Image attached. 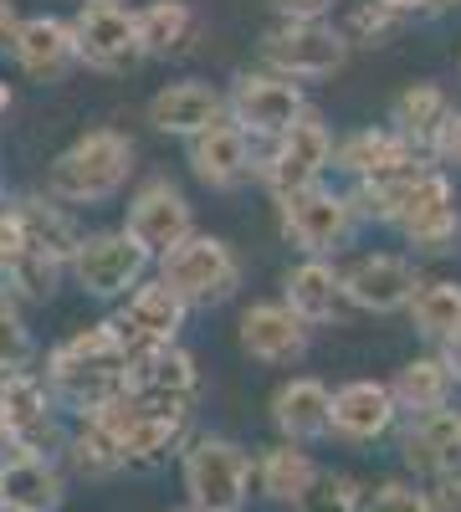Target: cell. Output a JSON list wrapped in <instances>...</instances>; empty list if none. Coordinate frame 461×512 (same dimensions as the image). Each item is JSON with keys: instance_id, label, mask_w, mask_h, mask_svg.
Masks as SVG:
<instances>
[{"instance_id": "cell-1", "label": "cell", "mask_w": 461, "mask_h": 512, "mask_svg": "<svg viewBox=\"0 0 461 512\" xmlns=\"http://www.w3.org/2000/svg\"><path fill=\"white\" fill-rule=\"evenodd\" d=\"M129 169H134V144L118 128H93L67 154H57V164L47 169V190L67 205H98L123 190Z\"/></svg>"}, {"instance_id": "cell-2", "label": "cell", "mask_w": 461, "mask_h": 512, "mask_svg": "<svg viewBox=\"0 0 461 512\" xmlns=\"http://www.w3.org/2000/svg\"><path fill=\"white\" fill-rule=\"evenodd\" d=\"M123 359H129V344H123L118 323H98L88 333H77L72 344H62L52 354V384L72 400V405H98L113 390H123Z\"/></svg>"}, {"instance_id": "cell-3", "label": "cell", "mask_w": 461, "mask_h": 512, "mask_svg": "<svg viewBox=\"0 0 461 512\" xmlns=\"http://www.w3.org/2000/svg\"><path fill=\"white\" fill-rule=\"evenodd\" d=\"M159 282L170 287L180 303H226L241 282V267H236V251L221 241V236H200L190 231L180 246H170L159 256Z\"/></svg>"}, {"instance_id": "cell-4", "label": "cell", "mask_w": 461, "mask_h": 512, "mask_svg": "<svg viewBox=\"0 0 461 512\" xmlns=\"http://www.w3.org/2000/svg\"><path fill=\"white\" fill-rule=\"evenodd\" d=\"M251 487V461L236 441L200 436L185 451V492L195 512H241Z\"/></svg>"}, {"instance_id": "cell-5", "label": "cell", "mask_w": 461, "mask_h": 512, "mask_svg": "<svg viewBox=\"0 0 461 512\" xmlns=\"http://www.w3.org/2000/svg\"><path fill=\"white\" fill-rule=\"evenodd\" d=\"M67 262H72V277H77L82 292L123 297V292L139 287V277H144V267L154 262V256L129 231H98V236H82Z\"/></svg>"}, {"instance_id": "cell-6", "label": "cell", "mask_w": 461, "mask_h": 512, "mask_svg": "<svg viewBox=\"0 0 461 512\" xmlns=\"http://www.w3.org/2000/svg\"><path fill=\"white\" fill-rule=\"evenodd\" d=\"M354 221H359L354 216V200L349 195H333L323 185L282 195V231H287L292 246H303L308 256L339 251L354 236Z\"/></svg>"}, {"instance_id": "cell-7", "label": "cell", "mask_w": 461, "mask_h": 512, "mask_svg": "<svg viewBox=\"0 0 461 512\" xmlns=\"http://www.w3.org/2000/svg\"><path fill=\"white\" fill-rule=\"evenodd\" d=\"M328 159H333V134H328V123H323V113L303 108V113L277 134V144H272L267 185H272L277 195L308 190V185H318V175L328 169Z\"/></svg>"}, {"instance_id": "cell-8", "label": "cell", "mask_w": 461, "mask_h": 512, "mask_svg": "<svg viewBox=\"0 0 461 512\" xmlns=\"http://www.w3.org/2000/svg\"><path fill=\"white\" fill-rule=\"evenodd\" d=\"M267 62L282 77H333L349 62V36L328 21H282L267 31Z\"/></svg>"}, {"instance_id": "cell-9", "label": "cell", "mask_w": 461, "mask_h": 512, "mask_svg": "<svg viewBox=\"0 0 461 512\" xmlns=\"http://www.w3.org/2000/svg\"><path fill=\"white\" fill-rule=\"evenodd\" d=\"M303 108H308V103H303V93H298V82H292V77H267V72L236 77L231 103H226L231 123L241 128L246 139H277Z\"/></svg>"}, {"instance_id": "cell-10", "label": "cell", "mask_w": 461, "mask_h": 512, "mask_svg": "<svg viewBox=\"0 0 461 512\" xmlns=\"http://www.w3.org/2000/svg\"><path fill=\"white\" fill-rule=\"evenodd\" d=\"M72 36H77V62H88V67L129 72L134 62H144L139 21L123 6H82V16L72 21Z\"/></svg>"}, {"instance_id": "cell-11", "label": "cell", "mask_w": 461, "mask_h": 512, "mask_svg": "<svg viewBox=\"0 0 461 512\" xmlns=\"http://www.w3.org/2000/svg\"><path fill=\"white\" fill-rule=\"evenodd\" d=\"M395 226L426 251H456L461 246V216L451 205V185H446L441 169H421V175H415Z\"/></svg>"}, {"instance_id": "cell-12", "label": "cell", "mask_w": 461, "mask_h": 512, "mask_svg": "<svg viewBox=\"0 0 461 512\" xmlns=\"http://www.w3.org/2000/svg\"><path fill=\"white\" fill-rule=\"evenodd\" d=\"M129 231L149 256H164L170 246H180L190 231H195V221H190V200L170 185V180H154V185H144L139 195H134V205H129Z\"/></svg>"}, {"instance_id": "cell-13", "label": "cell", "mask_w": 461, "mask_h": 512, "mask_svg": "<svg viewBox=\"0 0 461 512\" xmlns=\"http://www.w3.org/2000/svg\"><path fill=\"white\" fill-rule=\"evenodd\" d=\"M339 282H344V297H349L354 308H364V313H400L410 297H415V287H421L415 267L400 262V256H385V251L354 262Z\"/></svg>"}, {"instance_id": "cell-14", "label": "cell", "mask_w": 461, "mask_h": 512, "mask_svg": "<svg viewBox=\"0 0 461 512\" xmlns=\"http://www.w3.org/2000/svg\"><path fill=\"white\" fill-rule=\"evenodd\" d=\"M11 57L26 77L36 82H57L77 67V36L67 21L57 16H31L16 26V41H11Z\"/></svg>"}, {"instance_id": "cell-15", "label": "cell", "mask_w": 461, "mask_h": 512, "mask_svg": "<svg viewBox=\"0 0 461 512\" xmlns=\"http://www.w3.org/2000/svg\"><path fill=\"white\" fill-rule=\"evenodd\" d=\"M395 415H400V405L390 395V384L354 379V384H344V390L328 400V431H339L349 441H380L395 425Z\"/></svg>"}, {"instance_id": "cell-16", "label": "cell", "mask_w": 461, "mask_h": 512, "mask_svg": "<svg viewBox=\"0 0 461 512\" xmlns=\"http://www.w3.org/2000/svg\"><path fill=\"white\" fill-rule=\"evenodd\" d=\"M241 349L262 364H287L308 349V323L287 303H257L241 313Z\"/></svg>"}, {"instance_id": "cell-17", "label": "cell", "mask_w": 461, "mask_h": 512, "mask_svg": "<svg viewBox=\"0 0 461 512\" xmlns=\"http://www.w3.org/2000/svg\"><path fill=\"white\" fill-rule=\"evenodd\" d=\"M123 344L149 349V344H175V333L185 328V303L164 282H139L123 308Z\"/></svg>"}, {"instance_id": "cell-18", "label": "cell", "mask_w": 461, "mask_h": 512, "mask_svg": "<svg viewBox=\"0 0 461 512\" xmlns=\"http://www.w3.org/2000/svg\"><path fill=\"white\" fill-rule=\"evenodd\" d=\"M226 118V98L205 82H170L149 98V123L159 134H180V139H195L200 128H211Z\"/></svg>"}, {"instance_id": "cell-19", "label": "cell", "mask_w": 461, "mask_h": 512, "mask_svg": "<svg viewBox=\"0 0 461 512\" xmlns=\"http://www.w3.org/2000/svg\"><path fill=\"white\" fill-rule=\"evenodd\" d=\"M190 164L211 190H231L251 175V139L231 118H221V123L200 128V134L190 139Z\"/></svg>"}, {"instance_id": "cell-20", "label": "cell", "mask_w": 461, "mask_h": 512, "mask_svg": "<svg viewBox=\"0 0 461 512\" xmlns=\"http://www.w3.org/2000/svg\"><path fill=\"white\" fill-rule=\"evenodd\" d=\"M405 461L426 477L456 472L461 466V415L456 410H431V415H415L410 436H405Z\"/></svg>"}, {"instance_id": "cell-21", "label": "cell", "mask_w": 461, "mask_h": 512, "mask_svg": "<svg viewBox=\"0 0 461 512\" xmlns=\"http://www.w3.org/2000/svg\"><path fill=\"white\" fill-rule=\"evenodd\" d=\"M287 308L298 313L303 323H333V318H344V282H339V272H333L328 262H303V267H292L287 272Z\"/></svg>"}, {"instance_id": "cell-22", "label": "cell", "mask_w": 461, "mask_h": 512, "mask_svg": "<svg viewBox=\"0 0 461 512\" xmlns=\"http://www.w3.org/2000/svg\"><path fill=\"white\" fill-rule=\"evenodd\" d=\"M328 390L318 379H287L282 390L272 395V420H277V431L298 446V441H318L328 436Z\"/></svg>"}, {"instance_id": "cell-23", "label": "cell", "mask_w": 461, "mask_h": 512, "mask_svg": "<svg viewBox=\"0 0 461 512\" xmlns=\"http://www.w3.org/2000/svg\"><path fill=\"white\" fill-rule=\"evenodd\" d=\"M0 507L11 512H57L62 507V477L41 456H16L0 466Z\"/></svg>"}, {"instance_id": "cell-24", "label": "cell", "mask_w": 461, "mask_h": 512, "mask_svg": "<svg viewBox=\"0 0 461 512\" xmlns=\"http://www.w3.org/2000/svg\"><path fill=\"white\" fill-rule=\"evenodd\" d=\"M144 405V400H139ZM185 436V410H154L144 405L139 420L118 436V461H134V466H154L159 456H170Z\"/></svg>"}, {"instance_id": "cell-25", "label": "cell", "mask_w": 461, "mask_h": 512, "mask_svg": "<svg viewBox=\"0 0 461 512\" xmlns=\"http://www.w3.org/2000/svg\"><path fill=\"white\" fill-rule=\"evenodd\" d=\"M134 21H139V47H144V57L185 52L190 36H195V6H190V0H154V6L134 11Z\"/></svg>"}, {"instance_id": "cell-26", "label": "cell", "mask_w": 461, "mask_h": 512, "mask_svg": "<svg viewBox=\"0 0 461 512\" xmlns=\"http://www.w3.org/2000/svg\"><path fill=\"white\" fill-rule=\"evenodd\" d=\"M451 390H456V379H451V369H446L441 359H410V364L395 374V384H390L395 405H400V410H410V415L446 410Z\"/></svg>"}, {"instance_id": "cell-27", "label": "cell", "mask_w": 461, "mask_h": 512, "mask_svg": "<svg viewBox=\"0 0 461 512\" xmlns=\"http://www.w3.org/2000/svg\"><path fill=\"white\" fill-rule=\"evenodd\" d=\"M410 144L395 134V128H364V134H354V139H344L339 144V169H349V175H359V180H374V175H390V169H400V164H410Z\"/></svg>"}, {"instance_id": "cell-28", "label": "cell", "mask_w": 461, "mask_h": 512, "mask_svg": "<svg viewBox=\"0 0 461 512\" xmlns=\"http://www.w3.org/2000/svg\"><path fill=\"white\" fill-rule=\"evenodd\" d=\"M446 93L436 88V82H410V88L395 98V134L415 149V144H431L436 128L446 118Z\"/></svg>"}, {"instance_id": "cell-29", "label": "cell", "mask_w": 461, "mask_h": 512, "mask_svg": "<svg viewBox=\"0 0 461 512\" xmlns=\"http://www.w3.org/2000/svg\"><path fill=\"white\" fill-rule=\"evenodd\" d=\"M21 216V236H26V251H36V256H47V262H62V256H72L77 251V231L67 226V216L57 205H41V200H31V205H21L16 210Z\"/></svg>"}, {"instance_id": "cell-30", "label": "cell", "mask_w": 461, "mask_h": 512, "mask_svg": "<svg viewBox=\"0 0 461 512\" xmlns=\"http://www.w3.org/2000/svg\"><path fill=\"white\" fill-rule=\"evenodd\" d=\"M318 472V466L308 461V451H298V446H272L262 461H257V487L272 497V502H292L303 487H308V477Z\"/></svg>"}, {"instance_id": "cell-31", "label": "cell", "mask_w": 461, "mask_h": 512, "mask_svg": "<svg viewBox=\"0 0 461 512\" xmlns=\"http://www.w3.org/2000/svg\"><path fill=\"white\" fill-rule=\"evenodd\" d=\"M410 318L415 328H421L426 338H446L461 328V282H426V287H415L410 297Z\"/></svg>"}, {"instance_id": "cell-32", "label": "cell", "mask_w": 461, "mask_h": 512, "mask_svg": "<svg viewBox=\"0 0 461 512\" xmlns=\"http://www.w3.org/2000/svg\"><path fill=\"white\" fill-rule=\"evenodd\" d=\"M0 410H6L16 436L31 431V425L47 420V384L26 369H6V379H0Z\"/></svg>"}, {"instance_id": "cell-33", "label": "cell", "mask_w": 461, "mask_h": 512, "mask_svg": "<svg viewBox=\"0 0 461 512\" xmlns=\"http://www.w3.org/2000/svg\"><path fill=\"white\" fill-rule=\"evenodd\" d=\"M354 502H359V487L344 472H313L308 487L292 497L298 512H354Z\"/></svg>"}, {"instance_id": "cell-34", "label": "cell", "mask_w": 461, "mask_h": 512, "mask_svg": "<svg viewBox=\"0 0 461 512\" xmlns=\"http://www.w3.org/2000/svg\"><path fill=\"white\" fill-rule=\"evenodd\" d=\"M67 451H72V466H77L82 477H108V472H118V466H123L118 461V446L103 431H93V425H88V436H77Z\"/></svg>"}, {"instance_id": "cell-35", "label": "cell", "mask_w": 461, "mask_h": 512, "mask_svg": "<svg viewBox=\"0 0 461 512\" xmlns=\"http://www.w3.org/2000/svg\"><path fill=\"white\" fill-rule=\"evenodd\" d=\"M354 512H426V507H421V492H410L400 482H385L374 492H359Z\"/></svg>"}, {"instance_id": "cell-36", "label": "cell", "mask_w": 461, "mask_h": 512, "mask_svg": "<svg viewBox=\"0 0 461 512\" xmlns=\"http://www.w3.org/2000/svg\"><path fill=\"white\" fill-rule=\"evenodd\" d=\"M26 359H31V333H26V323H21L16 313L0 308V374L21 369Z\"/></svg>"}, {"instance_id": "cell-37", "label": "cell", "mask_w": 461, "mask_h": 512, "mask_svg": "<svg viewBox=\"0 0 461 512\" xmlns=\"http://www.w3.org/2000/svg\"><path fill=\"white\" fill-rule=\"evenodd\" d=\"M421 507L426 512H461V477L456 472H441L431 482V492H421Z\"/></svg>"}, {"instance_id": "cell-38", "label": "cell", "mask_w": 461, "mask_h": 512, "mask_svg": "<svg viewBox=\"0 0 461 512\" xmlns=\"http://www.w3.org/2000/svg\"><path fill=\"white\" fill-rule=\"evenodd\" d=\"M272 11L282 21H323L333 11V0H272Z\"/></svg>"}, {"instance_id": "cell-39", "label": "cell", "mask_w": 461, "mask_h": 512, "mask_svg": "<svg viewBox=\"0 0 461 512\" xmlns=\"http://www.w3.org/2000/svg\"><path fill=\"white\" fill-rule=\"evenodd\" d=\"M436 154L446 159V164H461V113H446L441 118V128H436Z\"/></svg>"}, {"instance_id": "cell-40", "label": "cell", "mask_w": 461, "mask_h": 512, "mask_svg": "<svg viewBox=\"0 0 461 512\" xmlns=\"http://www.w3.org/2000/svg\"><path fill=\"white\" fill-rule=\"evenodd\" d=\"M16 26H21L16 6H11V0H0V57L11 52V41H16Z\"/></svg>"}, {"instance_id": "cell-41", "label": "cell", "mask_w": 461, "mask_h": 512, "mask_svg": "<svg viewBox=\"0 0 461 512\" xmlns=\"http://www.w3.org/2000/svg\"><path fill=\"white\" fill-rule=\"evenodd\" d=\"M446 369H451V379L461 384V328L456 333H446V359H441Z\"/></svg>"}, {"instance_id": "cell-42", "label": "cell", "mask_w": 461, "mask_h": 512, "mask_svg": "<svg viewBox=\"0 0 461 512\" xmlns=\"http://www.w3.org/2000/svg\"><path fill=\"white\" fill-rule=\"evenodd\" d=\"M6 441H16V431H11V420H6V410H0V446Z\"/></svg>"}, {"instance_id": "cell-43", "label": "cell", "mask_w": 461, "mask_h": 512, "mask_svg": "<svg viewBox=\"0 0 461 512\" xmlns=\"http://www.w3.org/2000/svg\"><path fill=\"white\" fill-rule=\"evenodd\" d=\"M11 108V93H6V82H0V113H6Z\"/></svg>"}, {"instance_id": "cell-44", "label": "cell", "mask_w": 461, "mask_h": 512, "mask_svg": "<svg viewBox=\"0 0 461 512\" xmlns=\"http://www.w3.org/2000/svg\"><path fill=\"white\" fill-rule=\"evenodd\" d=\"M82 6H118V0H82Z\"/></svg>"}, {"instance_id": "cell-45", "label": "cell", "mask_w": 461, "mask_h": 512, "mask_svg": "<svg viewBox=\"0 0 461 512\" xmlns=\"http://www.w3.org/2000/svg\"><path fill=\"white\" fill-rule=\"evenodd\" d=\"M0 512H11V507H0Z\"/></svg>"}, {"instance_id": "cell-46", "label": "cell", "mask_w": 461, "mask_h": 512, "mask_svg": "<svg viewBox=\"0 0 461 512\" xmlns=\"http://www.w3.org/2000/svg\"><path fill=\"white\" fill-rule=\"evenodd\" d=\"M190 512H195V507H190Z\"/></svg>"}]
</instances>
